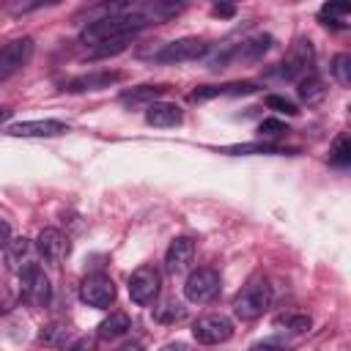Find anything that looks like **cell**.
Listing matches in <instances>:
<instances>
[{
	"label": "cell",
	"mask_w": 351,
	"mask_h": 351,
	"mask_svg": "<svg viewBox=\"0 0 351 351\" xmlns=\"http://www.w3.org/2000/svg\"><path fill=\"white\" fill-rule=\"evenodd\" d=\"M274 44V38L271 36H266V33H258V36H250V38H244L239 47H233L228 55H222L217 63H225V60H258V58H263V52H269V47Z\"/></svg>",
	"instance_id": "cell-13"
},
{
	"label": "cell",
	"mask_w": 351,
	"mask_h": 351,
	"mask_svg": "<svg viewBox=\"0 0 351 351\" xmlns=\"http://www.w3.org/2000/svg\"><path fill=\"white\" fill-rule=\"evenodd\" d=\"M159 288H162V277L154 266H140L132 277H129V296L134 304H154L156 296H159Z\"/></svg>",
	"instance_id": "cell-7"
},
{
	"label": "cell",
	"mask_w": 351,
	"mask_h": 351,
	"mask_svg": "<svg viewBox=\"0 0 351 351\" xmlns=\"http://www.w3.org/2000/svg\"><path fill=\"white\" fill-rule=\"evenodd\" d=\"M192 258H195V241L189 236H178L170 241V247L165 252V266L170 274H181L189 269Z\"/></svg>",
	"instance_id": "cell-14"
},
{
	"label": "cell",
	"mask_w": 351,
	"mask_h": 351,
	"mask_svg": "<svg viewBox=\"0 0 351 351\" xmlns=\"http://www.w3.org/2000/svg\"><path fill=\"white\" fill-rule=\"evenodd\" d=\"M313 63H315V52H313V44L307 38H299L291 44V49L285 52L277 74L285 77V80H304L313 74Z\"/></svg>",
	"instance_id": "cell-4"
},
{
	"label": "cell",
	"mask_w": 351,
	"mask_h": 351,
	"mask_svg": "<svg viewBox=\"0 0 351 351\" xmlns=\"http://www.w3.org/2000/svg\"><path fill=\"white\" fill-rule=\"evenodd\" d=\"M250 351H288L282 343H274V340H263V343H255Z\"/></svg>",
	"instance_id": "cell-32"
},
{
	"label": "cell",
	"mask_w": 351,
	"mask_h": 351,
	"mask_svg": "<svg viewBox=\"0 0 351 351\" xmlns=\"http://www.w3.org/2000/svg\"><path fill=\"white\" fill-rule=\"evenodd\" d=\"M225 151L228 154H293V151L280 148L274 143H244V145H230Z\"/></svg>",
	"instance_id": "cell-21"
},
{
	"label": "cell",
	"mask_w": 351,
	"mask_h": 351,
	"mask_svg": "<svg viewBox=\"0 0 351 351\" xmlns=\"http://www.w3.org/2000/svg\"><path fill=\"white\" fill-rule=\"evenodd\" d=\"M19 293H22V302L30 307H47L49 304L52 285H49V277L44 274V269L38 263L19 271Z\"/></svg>",
	"instance_id": "cell-3"
},
{
	"label": "cell",
	"mask_w": 351,
	"mask_h": 351,
	"mask_svg": "<svg viewBox=\"0 0 351 351\" xmlns=\"http://www.w3.org/2000/svg\"><path fill=\"white\" fill-rule=\"evenodd\" d=\"M332 77L343 85V88H348L351 85V58L346 55V52H340V55H335V60H332Z\"/></svg>",
	"instance_id": "cell-23"
},
{
	"label": "cell",
	"mask_w": 351,
	"mask_h": 351,
	"mask_svg": "<svg viewBox=\"0 0 351 351\" xmlns=\"http://www.w3.org/2000/svg\"><path fill=\"white\" fill-rule=\"evenodd\" d=\"M258 132H261V137H266V140H277V137L288 134V126H285L282 121H277V118H266V121H261Z\"/></svg>",
	"instance_id": "cell-27"
},
{
	"label": "cell",
	"mask_w": 351,
	"mask_h": 351,
	"mask_svg": "<svg viewBox=\"0 0 351 351\" xmlns=\"http://www.w3.org/2000/svg\"><path fill=\"white\" fill-rule=\"evenodd\" d=\"M63 337H69V329L63 324H49L38 332V343H44V346H58Z\"/></svg>",
	"instance_id": "cell-26"
},
{
	"label": "cell",
	"mask_w": 351,
	"mask_h": 351,
	"mask_svg": "<svg viewBox=\"0 0 351 351\" xmlns=\"http://www.w3.org/2000/svg\"><path fill=\"white\" fill-rule=\"evenodd\" d=\"M277 324H282V326H288L293 332H307L310 329V318L307 315H282Z\"/></svg>",
	"instance_id": "cell-30"
},
{
	"label": "cell",
	"mask_w": 351,
	"mask_h": 351,
	"mask_svg": "<svg viewBox=\"0 0 351 351\" xmlns=\"http://www.w3.org/2000/svg\"><path fill=\"white\" fill-rule=\"evenodd\" d=\"M329 159H332L335 165H340V167L351 162V143H348L346 134H340V137L335 140V145H332V151H329Z\"/></svg>",
	"instance_id": "cell-25"
},
{
	"label": "cell",
	"mask_w": 351,
	"mask_h": 351,
	"mask_svg": "<svg viewBox=\"0 0 351 351\" xmlns=\"http://www.w3.org/2000/svg\"><path fill=\"white\" fill-rule=\"evenodd\" d=\"M115 351H145V348L137 346V343H126V346H121V348H115Z\"/></svg>",
	"instance_id": "cell-36"
},
{
	"label": "cell",
	"mask_w": 351,
	"mask_h": 351,
	"mask_svg": "<svg viewBox=\"0 0 351 351\" xmlns=\"http://www.w3.org/2000/svg\"><path fill=\"white\" fill-rule=\"evenodd\" d=\"M8 115H11V110H8V107H0V121H5Z\"/></svg>",
	"instance_id": "cell-37"
},
{
	"label": "cell",
	"mask_w": 351,
	"mask_h": 351,
	"mask_svg": "<svg viewBox=\"0 0 351 351\" xmlns=\"http://www.w3.org/2000/svg\"><path fill=\"white\" fill-rule=\"evenodd\" d=\"M206 52H208V44H206L203 38L189 36V38H178V41L165 44V47L154 55V60H159V63H186V60L203 58Z\"/></svg>",
	"instance_id": "cell-9"
},
{
	"label": "cell",
	"mask_w": 351,
	"mask_h": 351,
	"mask_svg": "<svg viewBox=\"0 0 351 351\" xmlns=\"http://www.w3.org/2000/svg\"><path fill=\"white\" fill-rule=\"evenodd\" d=\"M219 288H222V282H219V271L203 266V269H195V271L186 277L184 293H186L189 302H195V304H206V302H211V299L219 293Z\"/></svg>",
	"instance_id": "cell-6"
},
{
	"label": "cell",
	"mask_w": 351,
	"mask_h": 351,
	"mask_svg": "<svg viewBox=\"0 0 351 351\" xmlns=\"http://www.w3.org/2000/svg\"><path fill=\"white\" fill-rule=\"evenodd\" d=\"M214 14H222V16H230V14H233V8H230V5H214Z\"/></svg>",
	"instance_id": "cell-35"
},
{
	"label": "cell",
	"mask_w": 351,
	"mask_h": 351,
	"mask_svg": "<svg viewBox=\"0 0 351 351\" xmlns=\"http://www.w3.org/2000/svg\"><path fill=\"white\" fill-rule=\"evenodd\" d=\"M121 74H112V71H104V74H85V77H77L69 82L66 90H99V88H107L112 82H118Z\"/></svg>",
	"instance_id": "cell-18"
},
{
	"label": "cell",
	"mask_w": 351,
	"mask_h": 351,
	"mask_svg": "<svg viewBox=\"0 0 351 351\" xmlns=\"http://www.w3.org/2000/svg\"><path fill=\"white\" fill-rule=\"evenodd\" d=\"M167 88L165 85H137L126 93H121V104L123 107H151L156 101V96H162Z\"/></svg>",
	"instance_id": "cell-17"
},
{
	"label": "cell",
	"mask_w": 351,
	"mask_h": 351,
	"mask_svg": "<svg viewBox=\"0 0 351 351\" xmlns=\"http://www.w3.org/2000/svg\"><path fill=\"white\" fill-rule=\"evenodd\" d=\"M192 335L203 346H219V343L233 337V321L219 315V313H208V315H200L192 324Z\"/></svg>",
	"instance_id": "cell-5"
},
{
	"label": "cell",
	"mask_w": 351,
	"mask_h": 351,
	"mask_svg": "<svg viewBox=\"0 0 351 351\" xmlns=\"http://www.w3.org/2000/svg\"><path fill=\"white\" fill-rule=\"evenodd\" d=\"M93 346H96V340H93V337H88V335H82V337L71 340L63 351H93Z\"/></svg>",
	"instance_id": "cell-31"
},
{
	"label": "cell",
	"mask_w": 351,
	"mask_h": 351,
	"mask_svg": "<svg viewBox=\"0 0 351 351\" xmlns=\"http://www.w3.org/2000/svg\"><path fill=\"white\" fill-rule=\"evenodd\" d=\"M348 16H351V5L348 3H326L318 11V19L324 25H332V27H346Z\"/></svg>",
	"instance_id": "cell-20"
},
{
	"label": "cell",
	"mask_w": 351,
	"mask_h": 351,
	"mask_svg": "<svg viewBox=\"0 0 351 351\" xmlns=\"http://www.w3.org/2000/svg\"><path fill=\"white\" fill-rule=\"evenodd\" d=\"M5 132L11 137H55V134L69 132V126L63 121L44 118V121H19V123H11Z\"/></svg>",
	"instance_id": "cell-12"
},
{
	"label": "cell",
	"mask_w": 351,
	"mask_h": 351,
	"mask_svg": "<svg viewBox=\"0 0 351 351\" xmlns=\"http://www.w3.org/2000/svg\"><path fill=\"white\" fill-rule=\"evenodd\" d=\"M145 121L159 129L176 126V123H181V107L170 104V101H154L151 107H145Z\"/></svg>",
	"instance_id": "cell-15"
},
{
	"label": "cell",
	"mask_w": 351,
	"mask_h": 351,
	"mask_svg": "<svg viewBox=\"0 0 351 351\" xmlns=\"http://www.w3.org/2000/svg\"><path fill=\"white\" fill-rule=\"evenodd\" d=\"M299 96H302L304 101H318V99L324 96V85H321V80H318L315 74L299 80Z\"/></svg>",
	"instance_id": "cell-24"
},
{
	"label": "cell",
	"mask_w": 351,
	"mask_h": 351,
	"mask_svg": "<svg viewBox=\"0 0 351 351\" xmlns=\"http://www.w3.org/2000/svg\"><path fill=\"white\" fill-rule=\"evenodd\" d=\"M129 38H132V36H123V38H112V41H104V44H99V47H96V55H118V52H123V49H126Z\"/></svg>",
	"instance_id": "cell-28"
},
{
	"label": "cell",
	"mask_w": 351,
	"mask_h": 351,
	"mask_svg": "<svg viewBox=\"0 0 351 351\" xmlns=\"http://www.w3.org/2000/svg\"><path fill=\"white\" fill-rule=\"evenodd\" d=\"M148 25H154V22H151V16H148L145 11H132V8H126V11H121V14H104V16H99V19H90V22L82 27L80 41H82V44H90V47H99V44H104V41L132 36V33L148 27Z\"/></svg>",
	"instance_id": "cell-1"
},
{
	"label": "cell",
	"mask_w": 351,
	"mask_h": 351,
	"mask_svg": "<svg viewBox=\"0 0 351 351\" xmlns=\"http://www.w3.org/2000/svg\"><path fill=\"white\" fill-rule=\"evenodd\" d=\"M5 263L16 274L22 269L33 266V244H30V239H14V241H8V247H5Z\"/></svg>",
	"instance_id": "cell-16"
},
{
	"label": "cell",
	"mask_w": 351,
	"mask_h": 351,
	"mask_svg": "<svg viewBox=\"0 0 351 351\" xmlns=\"http://www.w3.org/2000/svg\"><path fill=\"white\" fill-rule=\"evenodd\" d=\"M184 304L181 302H176V299H167V302H162L156 310H154V318L156 321H162V324H173V321H178V318H184Z\"/></svg>",
	"instance_id": "cell-22"
},
{
	"label": "cell",
	"mask_w": 351,
	"mask_h": 351,
	"mask_svg": "<svg viewBox=\"0 0 351 351\" xmlns=\"http://www.w3.org/2000/svg\"><path fill=\"white\" fill-rule=\"evenodd\" d=\"M80 299L90 307H99V310H107L112 302H115V282L96 271V274H88L82 282H80Z\"/></svg>",
	"instance_id": "cell-8"
},
{
	"label": "cell",
	"mask_w": 351,
	"mask_h": 351,
	"mask_svg": "<svg viewBox=\"0 0 351 351\" xmlns=\"http://www.w3.org/2000/svg\"><path fill=\"white\" fill-rule=\"evenodd\" d=\"M162 351H192V346H186V343H167Z\"/></svg>",
	"instance_id": "cell-34"
},
{
	"label": "cell",
	"mask_w": 351,
	"mask_h": 351,
	"mask_svg": "<svg viewBox=\"0 0 351 351\" xmlns=\"http://www.w3.org/2000/svg\"><path fill=\"white\" fill-rule=\"evenodd\" d=\"M30 55H33V38L30 36L14 38L11 44H5L0 49V80H8L19 69H25L27 60H30Z\"/></svg>",
	"instance_id": "cell-10"
},
{
	"label": "cell",
	"mask_w": 351,
	"mask_h": 351,
	"mask_svg": "<svg viewBox=\"0 0 351 351\" xmlns=\"http://www.w3.org/2000/svg\"><path fill=\"white\" fill-rule=\"evenodd\" d=\"M266 107H271V110H277V112H285V115H296V112H299L296 104L288 101V99H282V96H266Z\"/></svg>",
	"instance_id": "cell-29"
},
{
	"label": "cell",
	"mask_w": 351,
	"mask_h": 351,
	"mask_svg": "<svg viewBox=\"0 0 351 351\" xmlns=\"http://www.w3.org/2000/svg\"><path fill=\"white\" fill-rule=\"evenodd\" d=\"M129 329H132L129 315H126V313H112L110 318H104V321L99 324V337H104V340H115V337H123Z\"/></svg>",
	"instance_id": "cell-19"
},
{
	"label": "cell",
	"mask_w": 351,
	"mask_h": 351,
	"mask_svg": "<svg viewBox=\"0 0 351 351\" xmlns=\"http://www.w3.org/2000/svg\"><path fill=\"white\" fill-rule=\"evenodd\" d=\"M36 247H38V252H41L49 263H60V261H66V255L71 252L69 236L60 233L58 228H44V230L38 233V239H36Z\"/></svg>",
	"instance_id": "cell-11"
},
{
	"label": "cell",
	"mask_w": 351,
	"mask_h": 351,
	"mask_svg": "<svg viewBox=\"0 0 351 351\" xmlns=\"http://www.w3.org/2000/svg\"><path fill=\"white\" fill-rule=\"evenodd\" d=\"M271 304V285L263 274L250 277V282L236 293L233 299V313L241 321H255L266 313V307Z\"/></svg>",
	"instance_id": "cell-2"
},
{
	"label": "cell",
	"mask_w": 351,
	"mask_h": 351,
	"mask_svg": "<svg viewBox=\"0 0 351 351\" xmlns=\"http://www.w3.org/2000/svg\"><path fill=\"white\" fill-rule=\"evenodd\" d=\"M8 241H11V228L5 219H0V252L8 247Z\"/></svg>",
	"instance_id": "cell-33"
}]
</instances>
